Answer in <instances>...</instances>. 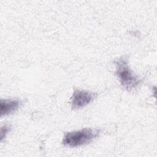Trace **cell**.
<instances>
[{
	"instance_id": "6da1fadb",
	"label": "cell",
	"mask_w": 157,
	"mask_h": 157,
	"mask_svg": "<svg viewBox=\"0 0 157 157\" xmlns=\"http://www.w3.org/2000/svg\"><path fill=\"white\" fill-rule=\"evenodd\" d=\"M116 66L115 74L121 85L130 91L137 88L142 80L136 75L128 65L127 58L122 56L114 61Z\"/></svg>"
},
{
	"instance_id": "7a4b0ae2",
	"label": "cell",
	"mask_w": 157,
	"mask_h": 157,
	"mask_svg": "<svg viewBox=\"0 0 157 157\" xmlns=\"http://www.w3.org/2000/svg\"><path fill=\"white\" fill-rule=\"evenodd\" d=\"M100 130L85 128L80 130L66 132L63 139V145L69 147H77L90 143L98 136Z\"/></svg>"
},
{
	"instance_id": "3957f363",
	"label": "cell",
	"mask_w": 157,
	"mask_h": 157,
	"mask_svg": "<svg viewBox=\"0 0 157 157\" xmlns=\"http://www.w3.org/2000/svg\"><path fill=\"white\" fill-rule=\"evenodd\" d=\"M97 94L85 90H76L71 96V108L77 109L85 107L91 102Z\"/></svg>"
},
{
	"instance_id": "277c9868",
	"label": "cell",
	"mask_w": 157,
	"mask_h": 157,
	"mask_svg": "<svg viewBox=\"0 0 157 157\" xmlns=\"http://www.w3.org/2000/svg\"><path fill=\"white\" fill-rule=\"evenodd\" d=\"M21 104L18 99H1L0 108L1 116L7 115L17 111Z\"/></svg>"
},
{
	"instance_id": "5b68a950",
	"label": "cell",
	"mask_w": 157,
	"mask_h": 157,
	"mask_svg": "<svg viewBox=\"0 0 157 157\" xmlns=\"http://www.w3.org/2000/svg\"><path fill=\"white\" fill-rule=\"evenodd\" d=\"M11 127L9 124H4L1 128V141H2L3 139L6 137V134L10 131Z\"/></svg>"
}]
</instances>
